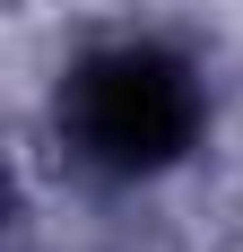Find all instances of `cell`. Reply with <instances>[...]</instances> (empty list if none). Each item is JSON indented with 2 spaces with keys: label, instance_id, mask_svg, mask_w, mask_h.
<instances>
[{
  "label": "cell",
  "instance_id": "6da1fadb",
  "mask_svg": "<svg viewBox=\"0 0 243 252\" xmlns=\"http://www.w3.org/2000/svg\"><path fill=\"white\" fill-rule=\"evenodd\" d=\"M61 113H70V139L96 157L104 174H156V165H174L191 148L200 87H191V70L174 52L130 44V52H96L70 78Z\"/></svg>",
  "mask_w": 243,
  "mask_h": 252
}]
</instances>
